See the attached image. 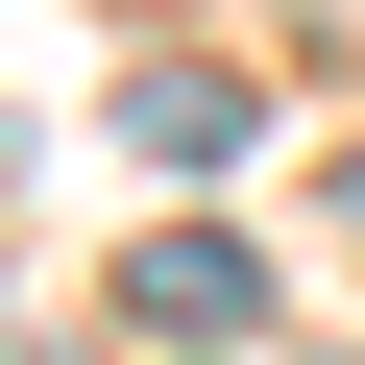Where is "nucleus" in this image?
Returning <instances> with one entry per match:
<instances>
[{
  "label": "nucleus",
  "mask_w": 365,
  "mask_h": 365,
  "mask_svg": "<svg viewBox=\"0 0 365 365\" xmlns=\"http://www.w3.org/2000/svg\"><path fill=\"white\" fill-rule=\"evenodd\" d=\"M122 317H146V341H244V317H268V268H244L220 220H146V268H122Z\"/></svg>",
  "instance_id": "obj_1"
},
{
  "label": "nucleus",
  "mask_w": 365,
  "mask_h": 365,
  "mask_svg": "<svg viewBox=\"0 0 365 365\" xmlns=\"http://www.w3.org/2000/svg\"><path fill=\"white\" fill-rule=\"evenodd\" d=\"M122 146H146V170H244V73H220V49H146V73H122Z\"/></svg>",
  "instance_id": "obj_2"
}]
</instances>
